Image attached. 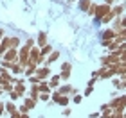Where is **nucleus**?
I'll use <instances>...</instances> for the list:
<instances>
[{"label": "nucleus", "mask_w": 126, "mask_h": 118, "mask_svg": "<svg viewBox=\"0 0 126 118\" xmlns=\"http://www.w3.org/2000/svg\"><path fill=\"white\" fill-rule=\"evenodd\" d=\"M24 106H25L27 109H34V106H36V100L29 97V98H25V102H24Z\"/></svg>", "instance_id": "obj_10"}, {"label": "nucleus", "mask_w": 126, "mask_h": 118, "mask_svg": "<svg viewBox=\"0 0 126 118\" xmlns=\"http://www.w3.org/2000/svg\"><path fill=\"white\" fill-rule=\"evenodd\" d=\"M5 111H7L9 115H13V113L18 111V106H16L15 102H7V104H5Z\"/></svg>", "instance_id": "obj_7"}, {"label": "nucleus", "mask_w": 126, "mask_h": 118, "mask_svg": "<svg viewBox=\"0 0 126 118\" xmlns=\"http://www.w3.org/2000/svg\"><path fill=\"white\" fill-rule=\"evenodd\" d=\"M63 115H65V116H70V109L65 107V109H63Z\"/></svg>", "instance_id": "obj_17"}, {"label": "nucleus", "mask_w": 126, "mask_h": 118, "mask_svg": "<svg viewBox=\"0 0 126 118\" xmlns=\"http://www.w3.org/2000/svg\"><path fill=\"white\" fill-rule=\"evenodd\" d=\"M4 111H5V104H4V102H0V116L4 115Z\"/></svg>", "instance_id": "obj_16"}, {"label": "nucleus", "mask_w": 126, "mask_h": 118, "mask_svg": "<svg viewBox=\"0 0 126 118\" xmlns=\"http://www.w3.org/2000/svg\"><path fill=\"white\" fill-rule=\"evenodd\" d=\"M36 77L40 79V81L49 79L50 77V68H49V66H40V68H36Z\"/></svg>", "instance_id": "obj_2"}, {"label": "nucleus", "mask_w": 126, "mask_h": 118, "mask_svg": "<svg viewBox=\"0 0 126 118\" xmlns=\"http://www.w3.org/2000/svg\"><path fill=\"white\" fill-rule=\"evenodd\" d=\"M113 88H121V79H113Z\"/></svg>", "instance_id": "obj_15"}, {"label": "nucleus", "mask_w": 126, "mask_h": 118, "mask_svg": "<svg viewBox=\"0 0 126 118\" xmlns=\"http://www.w3.org/2000/svg\"><path fill=\"white\" fill-rule=\"evenodd\" d=\"M60 81H61V77H60V75H54V77H50V81H49V86H50V89H56V88H58Z\"/></svg>", "instance_id": "obj_5"}, {"label": "nucleus", "mask_w": 126, "mask_h": 118, "mask_svg": "<svg viewBox=\"0 0 126 118\" xmlns=\"http://www.w3.org/2000/svg\"><path fill=\"white\" fill-rule=\"evenodd\" d=\"M121 88H124V89H126V81H121Z\"/></svg>", "instance_id": "obj_19"}, {"label": "nucleus", "mask_w": 126, "mask_h": 118, "mask_svg": "<svg viewBox=\"0 0 126 118\" xmlns=\"http://www.w3.org/2000/svg\"><path fill=\"white\" fill-rule=\"evenodd\" d=\"M60 77L63 79V81H68V79H70V70H61Z\"/></svg>", "instance_id": "obj_11"}, {"label": "nucleus", "mask_w": 126, "mask_h": 118, "mask_svg": "<svg viewBox=\"0 0 126 118\" xmlns=\"http://www.w3.org/2000/svg\"><path fill=\"white\" fill-rule=\"evenodd\" d=\"M78 7L81 9V11H85V13H87L88 7H90V0H79V2H78Z\"/></svg>", "instance_id": "obj_9"}, {"label": "nucleus", "mask_w": 126, "mask_h": 118, "mask_svg": "<svg viewBox=\"0 0 126 118\" xmlns=\"http://www.w3.org/2000/svg\"><path fill=\"white\" fill-rule=\"evenodd\" d=\"M117 38V32L113 29H106L103 31V41H113V39Z\"/></svg>", "instance_id": "obj_3"}, {"label": "nucleus", "mask_w": 126, "mask_h": 118, "mask_svg": "<svg viewBox=\"0 0 126 118\" xmlns=\"http://www.w3.org/2000/svg\"><path fill=\"white\" fill-rule=\"evenodd\" d=\"M105 2H106V4H108V5H112V4H113V2H115V0H105Z\"/></svg>", "instance_id": "obj_18"}, {"label": "nucleus", "mask_w": 126, "mask_h": 118, "mask_svg": "<svg viewBox=\"0 0 126 118\" xmlns=\"http://www.w3.org/2000/svg\"><path fill=\"white\" fill-rule=\"evenodd\" d=\"M50 97H52V100H54L56 104H60V106H63V107H67V104L70 102V98H68L67 95H61V93L58 91V89H56V91H54L52 95H50Z\"/></svg>", "instance_id": "obj_1"}, {"label": "nucleus", "mask_w": 126, "mask_h": 118, "mask_svg": "<svg viewBox=\"0 0 126 118\" xmlns=\"http://www.w3.org/2000/svg\"><path fill=\"white\" fill-rule=\"evenodd\" d=\"M92 91H94V88L92 86H87V89H85L83 95H85V97H88V95H92Z\"/></svg>", "instance_id": "obj_14"}, {"label": "nucleus", "mask_w": 126, "mask_h": 118, "mask_svg": "<svg viewBox=\"0 0 126 118\" xmlns=\"http://www.w3.org/2000/svg\"><path fill=\"white\" fill-rule=\"evenodd\" d=\"M58 57H60V52H58V50H52V54H50V55H49V57H47V59H45V63H43V64H45V66H49V64H52V63H54V61H56V59H58Z\"/></svg>", "instance_id": "obj_4"}, {"label": "nucleus", "mask_w": 126, "mask_h": 118, "mask_svg": "<svg viewBox=\"0 0 126 118\" xmlns=\"http://www.w3.org/2000/svg\"><path fill=\"white\" fill-rule=\"evenodd\" d=\"M81 100H83V95H79V93H78V95H74L72 102H74V104H79V102H81Z\"/></svg>", "instance_id": "obj_13"}, {"label": "nucleus", "mask_w": 126, "mask_h": 118, "mask_svg": "<svg viewBox=\"0 0 126 118\" xmlns=\"http://www.w3.org/2000/svg\"><path fill=\"white\" fill-rule=\"evenodd\" d=\"M13 91H15V93H18L20 97H22V95L25 93V86H24L22 82H16V84H15V88H13Z\"/></svg>", "instance_id": "obj_8"}, {"label": "nucleus", "mask_w": 126, "mask_h": 118, "mask_svg": "<svg viewBox=\"0 0 126 118\" xmlns=\"http://www.w3.org/2000/svg\"><path fill=\"white\" fill-rule=\"evenodd\" d=\"M49 98H50V93H40V100L42 102H49Z\"/></svg>", "instance_id": "obj_12"}, {"label": "nucleus", "mask_w": 126, "mask_h": 118, "mask_svg": "<svg viewBox=\"0 0 126 118\" xmlns=\"http://www.w3.org/2000/svg\"><path fill=\"white\" fill-rule=\"evenodd\" d=\"M45 45H47V34H45V32H40L38 34V47L42 48Z\"/></svg>", "instance_id": "obj_6"}, {"label": "nucleus", "mask_w": 126, "mask_h": 118, "mask_svg": "<svg viewBox=\"0 0 126 118\" xmlns=\"http://www.w3.org/2000/svg\"><path fill=\"white\" fill-rule=\"evenodd\" d=\"M123 118H126V115H123Z\"/></svg>", "instance_id": "obj_20"}]
</instances>
